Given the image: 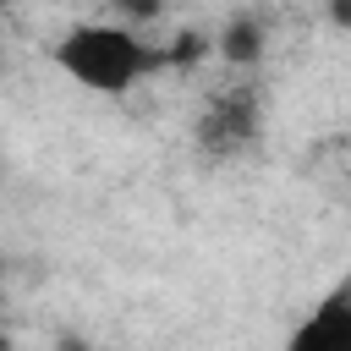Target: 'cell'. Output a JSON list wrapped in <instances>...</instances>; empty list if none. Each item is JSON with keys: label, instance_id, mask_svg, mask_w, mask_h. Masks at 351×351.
Returning <instances> with one entry per match:
<instances>
[{"label": "cell", "instance_id": "cell-1", "mask_svg": "<svg viewBox=\"0 0 351 351\" xmlns=\"http://www.w3.org/2000/svg\"><path fill=\"white\" fill-rule=\"evenodd\" d=\"M55 66L77 88L104 93V99H121L148 71L165 66V49H154L148 38H137V27H121V22H77L55 44Z\"/></svg>", "mask_w": 351, "mask_h": 351}, {"label": "cell", "instance_id": "cell-2", "mask_svg": "<svg viewBox=\"0 0 351 351\" xmlns=\"http://www.w3.org/2000/svg\"><path fill=\"white\" fill-rule=\"evenodd\" d=\"M263 132V93L258 82L241 71L236 82L214 88L203 104H197V121H192V148L197 159L208 165H225V159H241Z\"/></svg>", "mask_w": 351, "mask_h": 351}, {"label": "cell", "instance_id": "cell-3", "mask_svg": "<svg viewBox=\"0 0 351 351\" xmlns=\"http://www.w3.org/2000/svg\"><path fill=\"white\" fill-rule=\"evenodd\" d=\"M285 351H351V296L329 291L285 340Z\"/></svg>", "mask_w": 351, "mask_h": 351}, {"label": "cell", "instance_id": "cell-4", "mask_svg": "<svg viewBox=\"0 0 351 351\" xmlns=\"http://www.w3.org/2000/svg\"><path fill=\"white\" fill-rule=\"evenodd\" d=\"M263 44H269V27H263V16H258V11H236V16L219 27V38H214V55H219L225 66H236V71H252V66L263 60Z\"/></svg>", "mask_w": 351, "mask_h": 351}, {"label": "cell", "instance_id": "cell-5", "mask_svg": "<svg viewBox=\"0 0 351 351\" xmlns=\"http://www.w3.org/2000/svg\"><path fill=\"white\" fill-rule=\"evenodd\" d=\"M115 16H121V27H137V22H154L159 11H165V0H104Z\"/></svg>", "mask_w": 351, "mask_h": 351}, {"label": "cell", "instance_id": "cell-6", "mask_svg": "<svg viewBox=\"0 0 351 351\" xmlns=\"http://www.w3.org/2000/svg\"><path fill=\"white\" fill-rule=\"evenodd\" d=\"M0 351H5V335H0Z\"/></svg>", "mask_w": 351, "mask_h": 351}, {"label": "cell", "instance_id": "cell-7", "mask_svg": "<svg viewBox=\"0 0 351 351\" xmlns=\"http://www.w3.org/2000/svg\"><path fill=\"white\" fill-rule=\"evenodd\" d=\"M0 5H5V0H0Z\"/></svg>", "mask_w": 351, "mask_h": 351}]
</instances>
